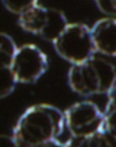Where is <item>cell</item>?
I'll use <instances>...</instances> for the list:
<instances>
[{
    "label": "cell",
    "instance_id": "obj_1",
    "mask_svg": "<svg viewBox=\"0 0 116 147\" xmlns=\"http://www.w3.org/2000/svg\"><path fill=\"white\" fill-rule=\"evenodd\" d=\"M64 126L63 113L58 108L40 103L30 106L23 113L11 137L17 147H40L57 140Z\"/></svg>",
    "mask_w": 116,
    "mask_h": 147
},
{
    "label": "cell",
    "instance_id": "obj_2",
    "mask_svg": "<svg viewBox=\"0 0 116 147\" xmlns=\"http://www.w3.org/2000/svg\"><path fill=\"white\" fill-rule=\"evenodd\" d=\"M115 65L95 54L83 62L72 64L68 72L70 88L84 96L107 94L115 87Z\"/></svg>",
    "mask_w": 116,
    "mask_h": 147
},
{
    "label": "cell",
    "instance_id": "obj_3",
    "mask_svg": "<svg viewBox=\"0 0 116 147\" xmlns=\"http://www.w3.org/2000/svg\"><path fill=\"white\" fill-rule=\"evenodd\" d=\"M52 44L56 53L71 64L83 62L96 53L90 28L82 23H68Z\"/></svg>",
    "mask_w": 116,
    "mask_h": 147
},
{
    "label": "cell",
    "instance_id": "obj_4",
    "mask_svg": "<svg viewBox=\"0 0 116 147\" xmlns=\"http://www.w3.org/2000/svg\"><path fill=\"white\" fill-rule=\"evenodd\" d=\"M63 115L64 125L71 137H84L102 132V112L91 101L76 102L68 108Z\"/></svg>",
    "mask_w": 116,
    "mask_h": 147
},
{
    "label": "cell",
    "instance_id": "obj_5",
    "mask_svg": "<svg viewBox=\"0 0 116 147\" xmlns=\"http://www.w3.org/2000/svg\"><path fill=\"white\" fill-rule=\"evenodd\" d=\"M48 60L45 53L33 44L17 47L11 68L17 83L30 84L38 80L46 72Z\"/></svg>",
    "mask_w": 116,
    "mask_h": 147
},
{
    "label": "cell",
    "instance_id": "obj_6",
    "mask_svg": "<svg viewBox=\"0 0 116 147\" xmlns=\"http://www.w3.org/2000/svg\"><path fill=\"white\" fill-rule=\"evenodd\" d=\"M90 31L96 52L107 56L115 57V17L107 16L98 20L90 28Z\"/></svg>",
    "mask_w": 116,
    "mask_h": 147
},
{
    "label": "cell",
    "instance_id": "obj_7",
    "mask_svg": "<svg viewBox=\"0 0 116 147\" xmlns=\"http://www.w3.org/2000/svg\"><path fill=\"white\" fill-rule=\"evenodd\" d=\"M48 7L36 3L18 15V23L24 30L39 36L48 17Z\"/></svg>",
    "mask_w": 116,
    "mask_h": 147
},
{
    "label": "cell",
    "instance_id": "obj_8",
    "mask_svg": "<svg viewBox=\"0 0 116 147\" xmlns=\"http://www.w3.org/2000/svg\"><path fill=\"white\" fill-rule=\"evenodd\" d=\"M68 24L66 17L61 11L48 7L47 20L39 36L42 39L52 42Z\"/></svg>",
    "mask_w": 116,
    "mask_h": 147
},
{
    "label": "cell",
    "instance_id": "obj_9",
    "mask_svg": "<svg viewBox=\"0 0 116 147\" xmlns=\"http://www.w3.org/2000/svg\"><path fill=\"white\" fill-rule=\"evenodd\" d=\"M64 145L65 147H115V139L99 132L84 137H71Z\"/></svg>",
    "mask_w": 116,
    "mask_h": 147
},
{
    "label": "cell",
    "instance_id": "obj_10",
    "mask_svg": "<svg viewBox=\"0 0 116 147\" xmlns=\"http://www.w3.org/2000/svg\"><path fill=\"white\" fill-rule=\"evenodd\" d=\"M108 100L105 109L102 112L103 122L102 132L115 139L116 133V102L115 87L107 94Z\"/></svg>",
    "mask_w": 116,
    "mask_h": 147
},
{
    "label": "cell",
    "instance_id": "obj_11",
    "mask_svg": "<svg viewBox=\"0 0 116 147\" xmlns=\"http://www.w3.org/2000/svg\"><path fill=\"white\" fill-rule=\"evenodd\" d=\"M17 83L11 65L0 63V98L10 95Z\"/></svg>",
    "mask_w": 116,
    "mask_h": 147
},
{
    "label": "cell",
    "instance_id": "obj_12",
    "mask_svg": "<svg viewBox=\"0 0 116 147\" xmlns=\"http://www.w3.org/2000/svg\"><path fill=\"white\" fill-rule=\"evenodd\" d=\"M17 48L15 42L9 35L0 33V63L11 65Z\"/></svg>",
    "mask_w": 116,
    "mask_h": 147
},
{
    "label": "cell",
    "instance_id": "obj_13",
    "mask_svg": "<svg viewBox=\"0 0 116 147\" xmlns=\"http://www.w3.org/2000/svg\"><path fill=\"white\" fill-rule=\"evenodd\" d=\"M2 1L9 11L18 15L38 3V0H2Z\"/></svg>",
    "mask_w": 116,
    "mask_h": 147
},
{
    "label": "cell",
    "instance_id": "obj_14",
    "mask_svg": "<svg viewBox=\"0 0 116 147\" xmlns=\"http://www.w3.org/2000/svg\"><path fill=\"white\" fill-rule=\"evenodd\" d=\"M98 9L108 17H115L116 0H94Z\"/></svg>",
    "mask_w": 116,
    "mask_h": 147
},
{
    "label": "cell",
    "instance_id": "obj_15",
    "mask_svg": "<svg viewBox=\"0 0 116 147\" xmlns=\"http://www.w3.org/2000/svg\"><path fill=\"white\" fill-rule=\"evenodd\" d=\"M0 147H17L11 136H1Z\"/></svg>",
    "mask_w": 116,
    "mask_h": 147
},
{
    "label": "cell",
    "instance_id": "obj_16",
    "mask_svg": "<svg viewBox=\"0 0 116 147\" xmlns=\"http://www.w3.org/2000/svg\"><path fill=\"white\" fill-rule=\"evenodd\" d=\"M40 147H65L64 143H62L59 141L57 139L49 141Z\"/></svg>",
    "mask_w": 116,
    "mask_h": 147
}]
</instances>
